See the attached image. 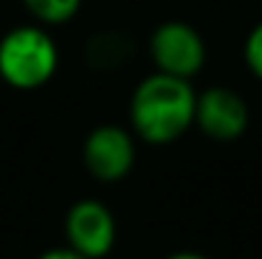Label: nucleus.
Returning <instances> with one entry per match:
<instances>
[{
  "instance_id": "obj_2",
  "label": "nucleus",
  "mask_w": 262,
  "mask_h": 259,
  "mask_svg": "<svg viewBox=\"0 0 262 259\" xmlns=\"http://www.w3.org/2000/svg\"><path fill=\"white\" fill-rule=\"evenodd\" d=\"M56 72L59 46L43 26H15L0 38V79L10 89H41L56 77Z\"/></svg>"
},
{
  "instance_id": "obj_1",
  "label": "nucleus",
  "mask_w": 262,
  "mask_h": 259,
  "mask_svg": "<svg viewBox=\"0 0 262 259\" xmlns=\"http://www.w3.org/2000/svg\"><path fill=\"white\" fill-rule=\"evenodd\" d=\"M196 89L188 79L161 72L148 74L133 89L127 117L133 135L148 145H171L181 140L196 120Z\"/></svg>"
},
{
  "instance_id": "obj_5",
  "label": "nucleus",
  "mask_w": 262,
  "mask_h": 259,
  "mask_svg": "<svg viewBox=\"0 0 262 259\" xmlns=\"http://www.w3.org/2000/svg\"><path fill=\"white\" fill-rule=\"evenodd\" d=\"M82 158L92 178L102 183H117L135 168V135L120 125H99L87 135Z\"/></svg>"
},
{
  "instance_id": "obj_11",
  "label": "nucleus",
  "mask_w": 262,
  "mask_h": 259,
  "mask_svg": "<svg viewBox=\"0 0 262 259\" xmlns=\"http://www.w3.org/2000/svg\"><path fill=\"white\" fill-rule=\"evenodd\" d=\"M166 259H209L206 254H199V252H173Z\"/></svg>"
},
{
  "instance_id": "obj_10",
  "label": "nucleus",
  "mask_w": 262,
  "mask_h": 259,
  "mask_svg": "<svg viewBox=\"0 0 262 259\" xmlns=\"http://www.w3.org/2000/svg\"><path fill=\"white\" fill-rule=\"evenodd\" d=\"M36 259H84V257L77 254V252L69 249V247H54V249H46L43 254H38Z\"/></svg>"
},
{
  "instance_id": "obj_7",
  "label": "nucleus",
  "mask_w": 262,
  "mask_h": 259,
  "mask_svg": "<svg viewBox=\"0 0 262 259\" xmlns=\"http://www.w3.org/2000/svg\"><path fill=\"white\" fill-rule=\"evenodd\" d=\"M133 51L135 43L125 31H99L87 41L84 59L97 72H115L133 59Z\"/></svg>"
},
{
  "instance_id": "obj_9",
  "label": "nucleus",
  "mask_w": 262,
  "mask_h": 259,
  "mask_svg": "<svg viewBox=\"0 0 262 259\" xmlns=\"http://www.w3.org/2000/svg\"><path fill=\"white\" fill-rule=\"evenodd\" d=\"M245 64L262 82V20L250 31V36L245 41Z\"/></svg>"
},
{
  "instance_id": "obj_4",
  "label": "nucleus",
  "mask_w": 262,
  "mask_h": 259,
  "mask_svg": "<svg viewBox=\"0 0 262 259\" xmlns=\"http://www.w3.org/2000/svg\"><path fill=\"white\" fill-rule=\"evenodd\" d=\"M67 247L84 259H104L117 244L115 214L97 198H82L72 203L64 219Z\"/></svg>"
},
{
  "instance_id": "obj_8",
  "label": "nucleus",
  "mask_w": 262,
  "mask_h": 259,
  "mask_svg": "<svg viewBox=\"0 0 262 259\" xmlns=\"http://www.w3.org/2000/svg\"><path fill=\"white\" fill-rule=\"evenodd\" d=\"M23 8L33 20H38V26L46 28L69 23L79 13L82 0H23Z\"/></svg>"
},
{
  "instance_id": "obj_6",
  "label": "nucleus",
  "mask_w": 262,
  "mask_h": 259,
  "mask_svg": "<svg viewBox=\"0 0 262 259\" xmlns=\"http://www.w3.org/2000/svg\"><path fill=\"white\" fill-rule=\"evenodd\" d=\"M199 130L214 143H234L250 127V107L245 97L229 86H209L196 97Z\"/></svg>"
},
{
  "instance_id": "obj_3",
  "label": "nucleus",
  "mask_w": 262,
  "mask_h": 259,
  "mask_svg": "<svg viewBox=\"0 0 262 259\" xmlns=\"http://www.w3.org/2000/svg\"><path fill=\"white\" fill-rule=\"evenodd\" d=\"M148 56L156 72L191 82L206 66V41L186 20H166L150 33Z\"/></svg>"
}]
</instances>
